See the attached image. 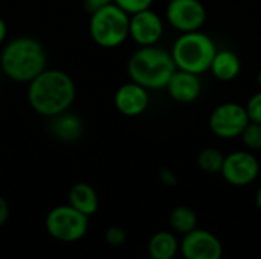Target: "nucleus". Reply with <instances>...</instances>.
<instances>
[{
  "label": "nucleus",
  "instance_id": "nucleus-5",
  "mask_svg": "<svg viewBox=\"0 0 261 259\" xmlns=\"http://www.w3.org/2000/svg\"><path fill=\"white\" fill-rule=\"evenodd\" d=\"M128 31L130 14H127L116 3H109L90 14V37L104 49H113L125 43L128 38Z\"/></svg>",
  "mask_w": 261,
  "mask_h": 259
},
{
  "label": "nucleus",
  "instance_id": "nucleus-22",
  "mask_svg": "<svg viewBox=\"0 0 261 259\" xmlns=\"http://www.w3.org/2000/svg\"><path fill=\"white\" fill-rule=\"evenodd\" d=\"M113 3H116L127 14L132 15V14H136L139 11H144V9L151 8V5L154 3V0H113Z\"/></svg>",
  "mask_w": 261,
  "mask_h": 259
},
{
  "label": "nucleus",
  "instance_id": "nucleus-4",
  "mask_svg": "<svg viewBox=\"0 0 261 259\" xmlns=\"http://www.w3.org/2000/svg\"><path fill=\"white\" fill-rule=\"evenodd\" d=\"M216 52L217 44L214 38L202 29L180 34L170 50L176 69L187 70L196 75L210 72Z\"/></svg>",
  "mask_w": 261,
  "mask_h": 259
},
{
  "label": "nucleus",
  "instance_id": "nucleus-16",
  "mask_svg": "<svg viewBox=\"0 0 261 259\" xmlns=\"http://www.w3.org/2000/svg\"><path fill=\"white\" fill-rule=\"evenodd\" d=\"M69 205L81 214L90 217L98 211L96 191L87 183H76L69 191Z\"/></svg>",
  "mask_w": 261,
  "mask_h": 259
},
{
  "label": "nucleus",
  "instance_id": "nucleus-2",
  "mask_svg": "<svg viewBox=\"0 0 261 259\" xmlns=\"http://www.w3.org/2000/svg\"><path fill=\"white\" fill-rule=\"evenodd\" d=\"M47 55L43 44L32 37L11 40L0 53L3 73L15 82H31L46 69Z\"/></svg>",
  "mask_w": 261,
  "mask_h": 259
},
{
  "label": "nucleus",
  "instance_id": "nucleus-20",
  "mask_svg": "<svg viewBox=\"0 0 261 259\" xmlns=\"http://www.w3.org/2000/svg\"><path fill=\"white\" fill-rule=\"evenodd\" d=\"M242 143L249 151H261V124L249 122L240 134Z\"/></svg>",
  "mask_w": 261,
  "mask_h": 259
},
{
  "label": "nucleus",
  "instance_id": "nucleus-17",
  "mask_svg": "<svg viewBox=\"0 0 261 259\" xmlns=\"http://www.w3.org/2000/svg\"><path fill=\"white\" fill-rule=\"evenodd\" d=\"M179 250L177 238L171 232H158L148 243V252L151 259H173Z\"/></svg>",
  "mask_w": 261,
  "mask_h": 259
},
{
  "label": "nucleus",
  "instance_id": "nucleus-21",
  "mask_svg": "<svg viewBox=\"0 0 261 259\" xmlns=\"http://www.w3.org/2000/svg\"><path fill=\"white\" fill-rule=\"evenodd\" d=\"M249 122L261 124V90L254 93L245 105Z\"/></svg>",
  "mask_w": 261,
  "mask_h": 259
},
{
  "label": "nucleus",
  "instance_id": "nucleus-28",
  "mask_svg": "<svg viewBox=\"0 0 261 259\" xmlns=\"http://www.w3.org/2000/svg\"><path fill=\"white\" fill-rule=\"evenodd\" d=\"M255 203H257V208L261 211V185L258 191H257V194H255Z\"/></svg>",
  "mask_w": 261,
  "mask_h": 259
},
{
  "label": "nucleus",
  "instance_id": "nucleus-24",
  "mask_svg": "<svg viewBox=\"0 0 261 259\" xmlns=\"http://www.w3.org/2000/svg\"><path fill=\"white\" fill-rule=\"evenodd\" d=\"M159 179H161V182L164 183V185H167V186H174L176 183H177V176L174 174V171L173 169H170V168H164V169H161V172H159Z\"/></svg>",
  "mask_w": 261,
  "mask_h": 259
},
{
  "label": "nucleus",
  "instance_id": "nucleus-23",
  "mask_svg": "<svg viewBox=\"0 0 261 259\" xmlns=\"http://www.w3.org/2000/svg\"><path fill=\"white\" fill-rule=\"evenodd\" d=\"M106 240H107V243L112 244V246H121V244L125 243L127 235H125V232H124L121 227L113 226V227H109V229L106 231Z\"/></svg>",
  "mask_w": 261,
  "mask_h": 259
},
{
  "label": "nucleus",
  "instance_id": "nucleus-1",
  "mask_svg": "<svg viewBox=\"0 0 261 259\" xmlns=\"http://www.w3.org/2000/svg\"><path fill=\"white\" fill-rule=\"evenodd\" d=\"M28 84L29 105L37 114L46 118L67 111L76 98L75 81L58 69H44Z\"/></svg>",
  "mask_w": 261,
  "mask_h": 259
},
{
  "label": "nucleus",
  "instance_id": "nucleus-14",
  "mask_svg": "<svg viewBox=\"0 0 261 259\" xmlns=\"http://www.w3.org/2000/svg\"><path fill=\"white\" fill-rule=\"evenodd\" d=\"M210 72L216 79L231 82L237 79L242 72V58L232 49H217Z\"/></svg>",
  "mask_w": 261,
  "mask_h": 259
},
{
  "label": "nucleus",
  "instance_id": "nucleus-26",
  "mask_svg": "<svg viewBox=\"0 0 261 259\" xmlns=\"http://www.w3.org/2000/svg\"><path fill=\"white\" fill-rule=\"evenodd\" d=\"M8 217H9V206L6 200L0 195V227L6 223Z\"/></svg>",
  "mask_w": 261,
  "mask_h": 259
},
{
  "label": "nucleus",
  "instance_id": "nucleus-19",
  "mask_svg": "<svg viewBox=\"0 0 261 259\" xmlns=\"http://www.w3.org/2000/svg\"><path fill=\"white\" fill-rule=\"evenodd\" d=\"M223 160H225V154L214 147H208L203 148L199 154H197V166L199 169H202L206 174H220L222 166H223Z\"/></svg>",
  "mask_w": 261,
  "mask_h": 259
},
{
  "label": "nucleus",
  "instance_id": "nucleus-30",
  "mask_svg": "<svg viewBox=\"0 0 261 259\" xmlns=\"http://www.w3.org/2000/svg\"><path fill=\"white\" fill-rule=\"evenodd\" d=\"M165 2H171V0H165Z\"/></svg>",
  "mask_w": 261,
  "mask_h": 259
},
{
  "label": "nucleus",
  "instance_id": "nucleus-13",
  "mask_svg": "<svg viewBox=\"0 0 261 259\" xmlns=\"http://www.w3.org/2000/svg\"><path fill=\"white\" fill-rule=\"evenodd\" d=\"M168 96L179 104H191L199 99L203 90V82L200 75L187 72V70H179L171 75L167 87H165Z\"/></svg>",
  "mask_w": 261,
  "mask_h": 259
},
{
  "label": "nucleus",
  "instance_id": "nucleus-9",
  "mask_svg": "<svg viewBox=\"0 0 261 259\" xmlns=\"http://www.w3.org/2000/svg\"><path fill=\"white\" fill-rule=\"evenodd\" d=\"M206 17V8L200 0H171L165 9L167 23L180 34L200 31Z\"/></svg>",
  "mask_w": 261,
  "mask_h": 259
},
{
  "label": "nucleus",
  "instance_id": "nucleus-27",
  "mask_svg": "<svg viewBox=\"0 0 261 259\" xmlns=\"http://www.w3.org/2000/svg\"><path fill=\"white\" fill-rule=\"evenodd\" d=\"M6 34H8V26H6L5 20L0 17V44L5 41V38H6Z\"/></svg>",
  "mask_w": 261,
  "mask_h": 259
},
{
  "label": "nucleus",
  "instance_id": "nucleus-12",
  "mask_svg": "<svg viewBox=\"0 0 261 259\" xmlns=\"http://www.w3.org/2000/svg\"><path fill=\"white\" fill-rule=\"evenodd\" d=\"M150 90L145 87L128 81L122 85L115 93V107L116 110L127 116V118H136L141 116L147 111L150 105Z\"/></svg>",
  "mask_w": 261,
  "mask_h": 259
},
{
  "label": "nucleus",
  "instance_id": "nucleus-32",
  "mask_svg": "<svg viewBox=\"0 0 261 259\" xmlns=\"http://www.w3.org/2000/svg\"><path fill=\"white\" fill-rule=\"evenodd\" d=\"M150 259H151V258H150Z\"/></svg>",
  "mask_w": 261,
  "mask_h": 259
},
{
  "label": "nucleus",
  "instance_id": "nucleus-18",
  "mask_svg": "<svg viewBox=\"0 0 261 259\" xmlns=\"http://www.w3.org/2000/svg\"><path fill=\"white\" fill-rule=\"evenodd\" d=\"M170 226L177 234H188L197 227V215L188 206H177L170 214Z\"/></svg>",
  "mask_w": 261,
  "mask_h": 259
},
{
  "label": "nucleus",
  "instance_id": "nucleus-6",
  "mask_svg": "<svg viewBox=\"0 0 261 259\" xmlns=\"http://www.w3.org/2000/svg\"><path fill=\"white\" fill-rule=\"evenodd\" d=\"M46 229L49 235L58 241L75 243L86 235L89 229V217L70 205L57 206L46 217Z\"/></svg>",
  "mask_w": 261,
  "mask_h": 259
},
{
  "label": "nucleus",
  "instance_id": "nucleus-25",
  "mask_svg": "<svg viewBox=\"0 0 261 259\" xmlns=\"http://www.w3.org/2000/svg\"><path fill=\"white\" fill-rule=\"evenodd\" d=\"M109 3H113V0H83V5H84L86 11L90 12V14H92L93 11L102 8V6L109 5Z\"/></svg>",
  "mask_w": 261,
  "mask_h": 259
},
{
  "label": "nucleus",
  "instance_id": "nucleus-11",
  "mask_svg": "<svg viewBox=\"0 0 261 259\" xmlns=\"http://www.w3.org/2000/svg\"><path fill=\"white\" fill-rule=\"evenodd\" d=\"M179 249L185 259H222L223 256L220 240L213 232L197 227L184 235Z\"/></svg>",
  "mask_w": 261,
  "mask_h": 259
},
{
  "label": "nucleus",
  "instance_id": "nucleus-10",
  "mask_svg": "<svg viewBox=\"0 0 261 259\" xmlns=\"http://www.w3.org/2000/svg\"><path fill=\"white\" fill-rule=\"evenodd\" d=\"M165 32V24L162 17L151 8L139 11L130 15V31L128 37L139 46H156Z\"/></svg>",
  "mask_w": 261,
  "mask_h": 259
},
{
  "label": "nucleus",
  "instance_id": "nucleus-29",
  "mask_svg": "<svg viewBox=\"0 0 261 259\" xmlns=\"http://www.w3.org/2000/svg\"><path fill=\"white\" fill-rule=\"evenodd\" d=\"M257 84H258V89L261 90V69L258 70V75H257Z\"/></svg>",
  "mask_w": 261,
  "mask_h": 259
},
{
  "label": "nucleus",
  "instance_id": "nucleus-15",
  "mask_svg": "<svg viewBox=\"0 0 261 259\" xmlns=\"http://www.w3.org/2000/svg\"><path fill=\"white\" fill-rule=\"evenodd\" d=\"M50 133L55 139L61 140V142H75L78 140L83 133H84V124L81 121V118L78 114L63 111L54 118H50Z\"/></svg>",
  "mask_w": 261,
  "mask_h": 259
},
{
  "label": "nucleus",
  "instance_id": "nucleus-8",
  "mask_svg": "<svg viewBox=\"0 0 261 259\" xmlns=\"http://www.w3.org/2000/svg\"><path fill=\"white\" fill-rule=\"evenodd\" d=\"M220 174L231 186L245 188L258 179L260 162L252 151L237 150L225 156Z\"/></svg>",
  "mask_w": 261,
  "mask_h": 259
},
{
  "label": "nucleus",
  "instance_id": "nucleus-7",
  "mask_svg": "<svg viewBox=\"0 0 261 259\" xmlns=\"http://www.w3.org/2000/svg\"><path fill=\"white\" fill-rule=\"evenodd\" d=\"M249 124V118L245 105L239 102H223L219 104L208 118V127L214 136L223 140L239 139L245 127Z\"/></svg>",
  "mask_w": 261,
  "mask_h": 259
},
{
  "label": "nucleus",
  "instance_id": "nucleus-3",
  "mask_svg": "<svg viewBox=\"0 0 261 259\" xmlns=\"http://www.w3.org/2000/svg\"><path fill=\"white\" fill-rule=\"evenodd\" d=\"M176 72V64L170 50L156 46H145L135 50L127 61L130 81L147 90H164Z\"/></svg>",
  "mask_w": 261,
  "mask_h": 259
},
{
  "label": "nucleus",
  "instance_id": "nucleus-31",
  "mask_svg": "<svg viewBox=\"0 0 261 259\" xmlns=\"http://www.w3.org/2000/svg\"><path fill=\"white\" fill-rule=\"evenodd\" d=\"M0 96H2V93H0Z\"/></svg>",
  "mask_w": 261,
  "mask_h": 259
}]
</instances>
